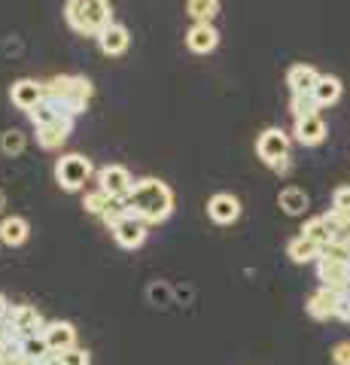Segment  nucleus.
Instances as JSON below:
<instances>
[{"mask_svg": "<svg viewBox=\"0 0 350 365\" xmlns=\"http://www.w3.org/2000/svg\"><path fill=\"white\" fill-rule=\"evenodd\" d=\"M128 207L146 225L150 222H165L168 216H171V210H174V192L155 177L138 180L134 182V189H131V195H128Z\"/></svg>", "mask_w": 350, "mask_h": 365, "instance_id": "obj_1", "label": "nucleus"}, {"mask_svg": "<svg viewBox=\"0 0 350 365\" xmlns=\"http://www.w3.org/2000/svg\"><path fill=\"white\" fill-rule=\"evenodd\" d=\"M64 19L76 34L98 40V34L107 25H113V9L110 0H67Z\"/></svg>", "mask_w": 350, "mask_h": 365, "instance_id": "obj_2", "label": "nucleus"}, {"mask_svg": "<svg viewBox=\"0 0 350 365\" xmlns=\"http://www.w3.org/2000/svg\"><path fill=\"white\" fill-rule=\"evenodd\" d=\"M88 177H92V162L80 153H71V155H61L55 162V180L64 192H80Z\"/></svg>", "mask_w": 350, "mask_h": 365, "instance_id": "obj_3", "label": "nucleus"}, {"mask_svg": "<svg viewBox=\"0 0 350 365\" xmlns=\"http://www.w3.org/2000/svg\"><path fill=\"white\" fill-rule=\"evenodd\" d=\"M256 153L268 168L287 162L289 158V134L280 131V128H265L256 140Z\"/></svg>", "mask_w": 350, "mask_h": 365, "instance_id": "obj_4", "label": "nucleus"}, {"mask_svg": "<svg viewBox=\"0 0 350 365\" xmlns=\"http://www.w3.org/2000/svg\"><path fill=\"white\" fill-rule=\"evenodd\" d=\"M317 277L323 280V287L335 289L338 295H350V262H338V259H317Z\"/></svg>", "mask_w": 350, "mask_h": 365, "instance_id": "obj_5", "label": "nucleus"}, {"mask_svg": "<svg viewBox=\"0 0 350 365\" xmlns=\"http://www.w3.org/2000/svg\"><path fill=\"white\" fill-rule=\"evenodd\" d=\"M98 182H101V189H104L110 198H128L131 189H134L131 170L122 168V165H107V168H101V170H98Z\"/></svg>", "mask_w": 350, "mask_h": 365, "instance_id": "obj_6", "label": "nucleus"}, {"mask_svg": "<svg viewBox=\"0 0 350 365\" xmlns=\"http://www.w3.org/2000/svg\"><path fill=\"white\" fill-rule=\"evenodd\" d=\"M110 232H113V237H116V244H119L122 250H138V247L146 241V222L138 220L134 213L122 216V220L113 225Z\"/></svg>", "mask_w": 350, "mask_h": 365, "instance_id": "obj_7", "label": "nucleus"}, {"mask_svg": "<svg viewBox=\"0 0 350 365\" xmlns=\"http://www.w3.org/2000/svg\"><path fill=\"white\" fill-rule=\"evenodd\" d=\"M6 319L13 323V329L21 335V338H28V335H40L43 329H46V323H43V317L37 307H31V304H13L9 307V314Z\"/></svg>", "mask_w": 350, "mask_h": 365, "instance_id": "obj_8", "label": "nucleus"}, {"mask_svg": "<svg viewBox=\"0 0 350 365\" xmlns=\"http://www.w3.org/2000/svg\"><path fill=\"white\" fill-rule=\"evenodd\" d=\"M207 216L217 225H232L241 216V201L229 195V192H217V195L207 201Z\"/></svg>", "mask_w": 350, "mask_h": 365, "instance_id": "obj_9", "label": "nucleus"}, {"mask_svg": "<svg viewBox=\"0 0 350 365\" xmlns=\"http://www.w3.org/2000/svg\"><path fill=\"white\" fill-rule=\"evenodd\" d=\"M43 338H46L49 350L64 353V350L76 347V326L67 323V319H55V323H46V329H43Z\"/></svg>", "mask_w": 350, "mask_h": 365, "instance_id": "obj_10", "label": "nucleus"}, {"mask_svg": "<svg viewBox=\"0 0 350 365\" xmlns=\"http://www.w3.org/2000/svg\"><path fill=\"white\" fill-rule=\"evenodd\" d=\"M71 131H73V119L71 116H58L55 122L40 125L37 128V143L43 146V150H58L67 137H71Z\"/></svg>", "mask_w": 350, "mask_h": 365, "instance_id": "obj_11", "label": "nucleus"}, {"mask_svg": "<svg viewBox=\"0 0 350 365\" xmlns=\"http://www.w3.org/2000/svg\"><path fill=\"white\" fill-rule=\"evenodd\" d=\"M292 134H296V140L302 146H320L326 140V122H323L320 113H311V116L296 119V128H292Z\"/></svg>", "mask_w": 350, "mask_h": 365, "instance_id": "obj_12", "label": "nucleus"}, {"mask_svg": "<svg viewBox=\"0 0 350 365\" xmlns=\"http://www.w3.org/2000/svg\"><path fill=\"white\" fill-rule=\"evenodd\" d=\"M338 304H341V295H338L335 289H329V287H320L308 299L304 307H308V314L314 319H332V317H338Z\"/></svg>", "mask_w": 350, "mask_h": 365, "instance_id": "obj_13", "label": "nucleus"}, {"mask_svg": "<svg viewBox=\"0 0 350 365\" xmlns=\"http://www.w3.org/2000/svg\"><path fill=\"white\" fill-rule=\"evenodd\" d=\"M128 43H131V37H128V28L125 25H107L104 31L98 34V46H101V52L104 55H125L128 52Z\"/></svg>", "mask_w": 350, "mask_h": 365, "instance_id": "obj_14", "label": "nucleus"}, {"mask_svg": "<svg viewBox=\"0 0 350 365\" xmlns=\"http://www.w3.org/2000/svg\"><path fill=\"white\" fill-rule=\"evenodd\" d=\"M9 98H13V104L19 110H34L43 101V83H37V79H19V83H13V88H9Z\"/></svg>", "mask_w": 350, "mask_h": 365, "instance_id": "obj_15", "label": "nucleus"}, {"mask_svg": "<svg viewBox=\"0 0 350 365\" xmlns=\"http://www.w3.org/2000/svg\"><path fill=\"white\" fill-rule=\"evenodd\" d=\"M217 43H220V31L213 25H201V21H195V25L189 28V34H186V46L195 55L213 52V49H217Z\"/></svg>", "mask_w": 350, "mask_h": 365, "instance_id": "obj_16", "label": "nucleus"}, {"mask_svg": "<svg viewBox=\"0 0 350 365\" xmlns=\"http://www.w3.org/2000/svg\"><path fill=\"white\" fill-rule=\"evenodd\" d=\"M287 256L296 262V265H308V262H317L323 256V247L317 241H311V237L299 235V237H292V241H289Z\"/></svg>", "mask_w": 350, "mask_h": 365, "instance_id": "obj_17", "label": "nucleus"}, {"mask_svg": "<svg viewBox=\"0 0 350 365\" xmlns=\"http://www.w3.org/2000/svg\"><path fill=\"white\" fill-rule=\"evenodd\" d=\"M28 235H31V225L21 216H6L0 222V244H6V247H21L28 241Z\"/></svg>", "mask_w": 350, "mask_h": 365, "instance_id": "obj_18", "label": "nucleus"}, {"mask_svg": "<svg viewBox=\"0 0 350 365\" xmlns=\"http://www.w3.org/2000/svg\"><path fill=\"white\" fill-rule=\"evenodd\" d=\"M317 79H320V73L314 71L311 64H296V67H289V73H287V86H289V91H314Z\"/></svg>", "mask_w": 350, "mask_h": 365, "instance_id": "obj_19", "label": "nucleus"}, {"mask_svg": "<svg viewBox=\"0 0 350 365\" xmlns=\"http://www.w3.org/2000/svg\"><path fill=\"white\" fill-rule=\"evenodd\" d=\"M277 204L287 216H299V213L308 210V195H304V189H299V186H287L277 195Z\"/></svg>", "mask_w": 350, "mask_h": 365, "instance_id": "obj_20", "label": "nucleus"}, {"mask_svg": "<svg viewBox=\"0 0 350 365\" xmlns=\"http://www.w3.org/2000/svg\"><path fill=\"white\" fill-rule=\"evenodd\" d=\"M186 16L201 25H213V19L220 16V0H186Z\"/></svg>", "mask_w": 350, "mask_h": 365, "instance_id": "obj_21", "label": "nucleus"}, {"mask_svg": "<svg viewBox=\"0 0 350 365\" xmlns=\"http://www.w3.org/2000/svg\"><path fill=\"white\" fill-rule=\"evenodd\" d=\"M314 98H317L320 107H332L338 98H341V79L335 76H320L317 86H314Z\"/></svg>", "mask_w": 350, "mask_h": 365, "instance_id": "obj_22", "label": "nucleus"}, {"mask_svg": "<svg viewBox=\"0 0 350 365\" xmlns=\"http://www.w3.org/2000/svg\"><path fill=\"white\" fill-rule=\"evenodd\" d=\"M289 110H292V116H296V119H302V116H311V113H317L320 104H317V98H314V91H292Z\"/></svg>", "mask_w": 350, "mask_h": 365, "instance_id": "obj_23", "label": "nucleus"}, {"mask_svg": "<svg viewBox=\"0 0 350 365\" xmlns=\"http://www.w3.org/2000/svg\"><path fill=\"white\" fill-rule=\"evenodd\" d=\"M302 235L311 237V241H317L320 247H326V244L332 241V228H329V222H326V216H314L311 222H304Z\"/></svg>", "mask_w": 350, "mask_h": 365, "instance_id": "obj_24", "label": "nucleus"}, {"mask_svg": "<svg viewBox=\"0 0 350 365\" xmlns=\"http://www.w3.org/2000/svg\"><path fill=\"white\" fill-rule=\"evenodd\" d=\"M25 146H28V137L21 134L19 128H9V131L0 134V150H4V155H9V158L21 155L25 153Z\"/></svg>", "mask_w": 350, "mask_h": 365, "instance_id": "obj_25", "label": "nucleus"}, {"mask_svg": "<svg viewBox=\"0 0 350 365\" xmlns=\"http://www.w3.org/2000/svg\"><path fill=\"white\" fill-rule=\"evenodd\" d=\"M46 353H52L49 350V344H46V338H43V332L40 335H28V338H21V356H28V359H34V362H40Z\"/></svg>", "mask_w": 350, "mask_h": 365, "instance_id": "obj_26", "label": "nucleus"}, {"mask_svg": "<svg viewBox=\"0 0 350 365\" xmlns=\"http://www.w3.org/2000/svg\"><path fill=\"white\" fill-rule=\"evenodd\" d=\"M71 91H73V76H52L49 83H43V95L55 101L71 98Z\"/></svg>", "mask_w": 350, "mask_h": 365, "instance_id": "obj_27", "label": "nucleus"}, {"mask_svg": "<svg viewBox=\"0 0 350 365\" xmlns=\"http://www.w3.org/2000/svg\"><path fill=\"white\" fill-rule=\"evenodd\" d=\"M110 195H107V192L104 189H95V192H86V198H83V207L88 210V213H95V216H101V213H104L107 207H110Z\"/></svg>", "mask_w": 350, "mask_h": 365, "instance_id": "obj_28", "label": "nucleus"}, {"mask_svg": "<svg viewBox=\"0 0 350 365\" xmlns=\"http://www.w3.org/2000/svg\"><path fill=\"white\" fill-rule=\"evenodd\" d=\"M61 359H64V365H92V356H88L86 347H71V350H64Z\"/></svg>", "mask_w": 350, "mask_h": 365, "instance_id": "obj_29", "label": "nucleus"}, {"mask_svg": "<svg viewBox=\"0 0 350 365\" xmlns=\"http://www.w3.org/2000/svg\"><path fill=\"white\" fill-rule=\"evenodd\" d=\"M323 256L326 259H338V262H350V244H335L329 241L323 247Z\"/></svg>", "mask_w": 350, "mask_h": 365, "instance_id": "obj_30", "label": "nucleus"}, {"mask_svg": "<svg viewBox=\"0 0 350 365\" xmlns=\"http://www.w3.org/2000/svg\"><path fill=\"white\" fill-rule=\"evenodd\" d=\"M332 210H350V186H338L332 195Z\"/></svg>", "mask_w": 350, "mask_h": 365, "instance_id": "obj_31", "label": "nucleus"}, {"mask_svg": "<svg viewBox=\"0 0 350 365\" xmlns=\"http://www.w3.org/2000/svg\"><path fill=\"white\" fill-rule=\"evenodd\" d=\"M332 362L335 365H350V341H338L332 347Z\"/></svg>", "mask_w": 350, "mask_h": 365, "instance_id": "obj_32", "label": "nucleus"}, {"mask_svg": "<svg viewBox=\"0 0 350 365\" xmlns=\"http://www.w3.org/2000/svg\"><path fill=\"white\" fill-rule=\"evenodd\" d=\"M338 319L350 323V295H341V304H338Z\"/></svg>", "mask_w": 350, "mask_h": 365, "instance_id": "obj_33", "label": "nucleus"}, {"mask_svg": "<svg viewBox=\"0 0 350 365\" xmlns=\"http://www.w3.org/2000/svg\"><path fill=\"white\" fill-rule=\"evenodd\" d=\"M37 365H64V359H61V353L52 350V353H46V356H43Z\"/></svg>", "mask_w": 350, "mask_h": 365, "instance_id": "obj_34", "label": "nucleus"}, {"mask_svg": "<svg viewBox=\"0 0 350 365\" xmlns=\"http://www.w3.org/2000/svg\"><path fill=\"white\" fill-rule=\"evenodd\" d=\"M150 295H153V302H168V287H153Z\"/></svg>", "mask_w": 350, "mask_h": 365, "instance_id": "obj_35", "label": "nucleus"}, {"mask_svg": "<svg viewBox=\"0 0 350 365\" xmlns=\"http://www.w3.org/2000/svg\"><path fill=\"white\" fill-rule=\"evenodd\" d=\"M9 307H13V304H9V302H6V295H0V319H6V314H9Z\"/></svg>", "mask_w": 350, "mask_h": 365, "instance_id": "obj_36", "label": "nucleus"}, {"mask_svg": "<svg viewBox=\"0 0 350 365\" xmlns=\"http://www.w3.org/2000/svg\"><path fill=\"white\" fill-rule=\"evenodd\" d=\"M4 207H6V195L0 192V213H4Z\"/></svg>", "mask_w": 350, "mask_h": 365, "instance_id": "obj_37", "label": "nucleus"}]
</instances>
